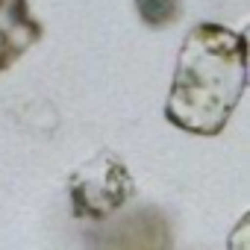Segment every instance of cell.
Returning <instances> with one entry per match:
<instances>
[{"mask_svg":"<svg viewBox=\"0 0 250 250\" xmlns=\"http://www.w3.org/2000/svg\"><path fill=\"white\" fill-rule=\"evenodd\" d=\"M44 39V24L33 15L30 0H0V74Z\"/></svg>","mask_w":250,"mask_h":250,"instance_id":"cell-4","label":"cell"},{"mask_svg":"<svg viewBox=\"0 0 250 250\" xmlns=\"http://www.w3.org/2000/svg\"><path fill=\"white\" fill-rule=\"evenodd\" d=\"M247 215L238 221V227L229 232V250H247Z\"/></svg>","mask_w":250,"mask_h":250,"instance_id":"cell-6","label":"cell"},{"mask_svg":"<svg viewBox=\"0 0 250 250\" xmlns=\"http://www.w3.org/2000/svg\"><path fill=\"white\" fill-rule=\"evenodd\" d=\"M247 88V33L197 24L174 65L165 121L191 136H218Z\"/></svg>","mask_w":250,"mask_h":250,"instance_id":"cell-1","label":"cell"},{"mask_svg":"<svg viewBox=\"0 0 250 250\" xmlns=\"http://www.w3.org/2000/svg\"><path fill=\"white\" fill-rule=\"evenodd\" d=\"M136 194V180L124 159L112 150H100L68 177V203L77 221L103 224L115 218Z\"/></svg>","mask_w":250,"mask_h":250,"instance_id":"cell-2","label":"cell"},{"mask_svg":"<svg viewBox=\"0 0 250 250\" xmlns=\"http://www.w3.org/2000/svg\"><path fill=\"white\" fill-rule=\"evenodd\" d=\"M136 9L147 27L162 30L183 15V0H136Z\"/></svg>","mask_w":250,"mask_h":250,"instance_id":"cell-5","label":"cell"},{"mask_svg":"<svg viewBox=\"0 0 250 250\" xmlns=\"http://www.w3.org/2000/svg\"><path fill=\"white\" fill-rule=\"evenodd\" d=\"M97 250H174L171 224L153 206L136 209L100 232Z\"/></svg>","mask_w":250,"mask_h":250,"instance_id":"cell-3","label":"cell"}]
</instances>
